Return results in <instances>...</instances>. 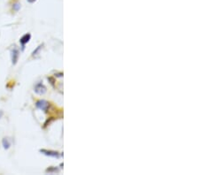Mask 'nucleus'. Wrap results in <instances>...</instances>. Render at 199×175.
Here are the masks:
<instances>
[{"mask_svg":"<svg viewBox=\"0 0 199 175\" xmlns=\"http://www.w3.org/2000/svg\"><path fill=\"white\" fill-rule=\"evenodd\" d=\"M30 39H31V34H29V33L25 34L24 35H22L21 37V39H20V43H21V44L22 51L25 49V45L30 41Z\"/></svg>","mask_w":199,"mask_h":175,"instance_id":"obj_5","label":"nucleus"},{"mask_svg":"<svg viewBox=\"0 0 199 175\" xmlns=\"http://www.w3.org/2000/svg\"><path fill=\"white\" fill-rule=\"evenodd\" d=\"M41 153H43V155L45 156H51V158H59V153L58 151H55V150H45V149H43V150H39Z\"/></svg>","mask_w":199,"mask_h":175,"instance_id":"obj_4","label":"nucleus"},{"mask_svg":"<svg viewBox=\"0 0 199 175\" xmlns=\"http://www.w3.org/2000/svg\"><path fill=\"white\" fill-rule=\"evenodd\" d=\"M35 92L37 93V95H43L46 93L47 91V88L46 87H45L42 82H39V83H37V85L35 86Z\"/></svg>","mask_w":199,"mask_h":175,"instance_id":"obj_3","label":"nucleus"},{"mask_svg":"<svg viewBox=\"0 0 199 175\" xmlns=\"http://www.w3.org/2000/svg\"><path fill=\"white\" fill-rule=\"evenodd\" d=\"M21 4L19 2H15V3L13 4V10L14 12H18L21 9Z\"/></svg>","mask_w":199,"mask_h":175,"instance_id":"obj_8","label":"nucleus"},{"mask_svg":"<svg viewBox=\"0 0 199 175\" xmlns=\"http://www.w3.org/2000/svg\"><path fill=\"white\" fill-rule=\"evenodd\" d=\"M19 57H20V51L18 50V48H16L15 46L11 50V59H12V63L13 65L15 66L18 60H19Z\"/></svg>","mask_w":199,"mask_h":175,"instance_id":"obj_2","label":"nucleus"},{"mask_svg":"<svg viewBox=\"0 0 199 175\" xmlns=\"http://www.w3.org/2000/svg\"><path fill=\"white\" fill-rule=\"evenodd\" d=\"M43 44H40L38 47L35 49L33 52H32V57H35V56H37V55L38 54V52L41 51V49L43 48Z\"/></svg>","mask_w":199,"mask_h":175,"instance_id":"obj_9","label":"nucleus"},{"mask_svg":"<svg viewBox=\"0 0 199 175\" xmlns=\"http://www.w3.org/2000/svg\"><path fill=\"white\" fill-rule=\"evenodd\" d=\"M50 105H51V103H49L46 100H38V101H37V103H35V106H37V108H38L41 110H43V112H45L49 110Z\"/></svg>","mask_w":199,"mask_h":175,"instance_id":"obj_1","label":"nucleus"},{"mask_svg":"<svg viewBox=\"0 0 199 175\" xmlns=\"http://www.w3.org/2000/svg\"><path fill=\"white\" fill-rule=\"evenodd\" d=\"M2 145H3L5 150H8L9 148H10V147H11V142H10V140H9V138H7V137H4L3 138Z\"/></svg>","mask_w":199,"mask_h":175,"instance_id":"obj_6","label":"nucleus"},{"mask_svg":"<svg viewBox=\"0 0 199 175\" xmlns=\"http://www.w3.org/2000/svg\"><path fill=\"white\" fill-rule=\"evenodd\" d=\"M3 115H4V112H3V110H0V118H1L3 117Z\"/></svg>","mask_w":199,"mask_h":175,"instance_id":"obj_10","label":"nucleus"},{"mask_svg":"<svg viewBox=\"0 0 199 175\" xmlns=\"http://www.w3.org/2000/svg\"><path fill=\"white\" fill-rule=\"evenodd\" d=\"M35 1H37V0H28V2L30 3V4H33V3H35Z\"/></svg>","mask_w":199,"mask_h":175,"instance_id":"obj_11","label":"nucleus"},{"mask_svg":"<svg viewBox=\"0 0 199 175\" xmlns=\"http://www.w3.org/2000/svg\"><path fill=\"white\" fill-rule=\"evenodd\" d=\"M59 169L57 168V167H53V166H51V167H49V168H47L46 169V172H49V173H56V172H59Z\"/></svg>","mask_w":199,"mask_h":175,"instance_id":"obj_7","label":"nucleus"}]
</instances>
